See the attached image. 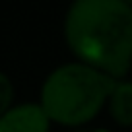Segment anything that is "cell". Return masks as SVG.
Segmentation results:
<instances>
[{
    "mask_svg": "<svg viewBox=\"0 0 132 132\" xmlns=\"http://www.w3.org/2000/svg\"><path fill=\"white\" fill-rule=\"evenodd\" d=\"M122 2H124L126 6H130V8H132V0H122Z\"/></svg>",
    "mask_w": 132,
    "mask_h": 132,
    "instance_id": "cell-6",
    "label": "cell"
},
{
    "mask_svg": "<svg viewBox=\"0 0 132 132\" xmlns=\"http://www.w3.org/2000/svg\"><path fill=\"white\" fill-rule=\"evenodd\" d=\"M109 111L115 122L132 126V82H117L109 95Z\"/></svg>",
    "mask_w": 132,
    "mask_h": 132,
    "instance_id": "cell-4",
    "label": "cell"
},
{
    "mask_svg": "<svg viewBox=\"0 0 132 132\" xmlns=\"http://www.w3.org/2000/svg\"><path fill=\"white\" fill-rule=\"evenodd\" d=\"M115 86V78L87 64H64L47 78L41 91V109L49 120L80 126L101 111Z\"/></svg>",
    "mask_w": 132,
    "mask_h": 132,
    "instance_id": "cell-2",
    "label": "cell"
},
{
    "mask_svg": "<svg viewBox=\"0 0 132 132\" xmlns=\"http://www.w3.org/2000/svg\"><path fill=\"white\" fill-rule=\"evenodd\" d=\"M12 97H14L12 82L8 80L6 74L0 72V117L10 109V105H12Z\"/></svg>",
    "mask_w": 132,
    "mask_h": 132,
    "instance_id": "cell-5",
    "label": "cell"
},
{
    "mask_svg": "<svg viewBox=\"0 0 132 132\" xmlns=\"http://www.w3.org/2000/svg\"><path fill=\"white\" fill-rule=\"evenodd\" d=\"M0 132H49V117L41 105L12 107L0 117Z\"/></svg>",
    "mask_w": 132,
    "mask_h": 132,
    "instance_id": "cell-3",
    "label": "cell"
},
{
    "mask_svg": "<svg viewBox=\"0 0 132 132\" xmlns=\"http://www.w3.org/2000/svg\"><path fill=\"white\" fill-rule=\"evenodd\" d=\"M64 33L72 53L95 70L122 78L132 66V8L122 0H76Z\"/></svg>",
    "mask_w": 132,
    "mask_h": 132,
    "instance_id": "cell-1",
    "label": "cell"
},
{
    "mask_svg": "<svg viewBox=\"0 0 132 132\" xmlns=\"http://www.w3.org/2000/svg\"><path fill=\"white\" fill-rule=\"evenodd\" d=\"M91 132H109V130H105V128H97V130H91Z\"/></svg>",
    "mask_w": 132,
    "mask_h": 132,
    "instance_id": "cell-7",
    "label": "cell"
}]
</instances>
